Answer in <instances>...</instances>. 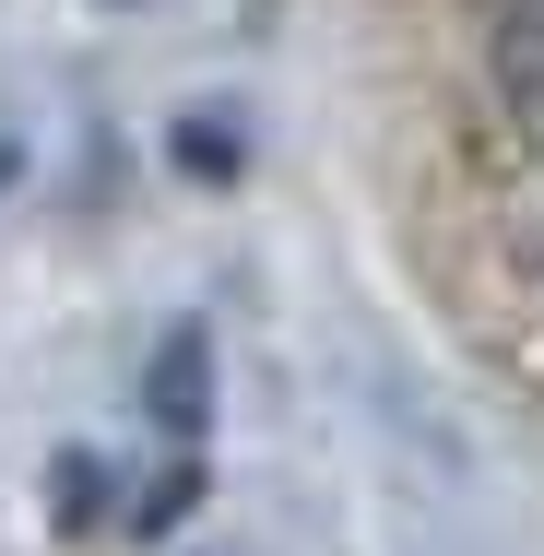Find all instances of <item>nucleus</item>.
<instances>
[{"label":"nucleus","instance_id":"nucleus-1","mask_svg":"<svg viewBox=\"0 0 544 556\" xmlns=\"http://www.w3.org/2000/svg\"><path fill=\"white\" fill-rule=\"evenodd\" d=\"M485 84H497L509 130L544 154V0H497V24H485Z\"/></svg>","mask_w":544,"mask_h":556},{"label":"nucleus","instance_id":"nucleus-2","mask_svg":"<svg viewBox=\"0 0 544 556\" xmlns=\"http://www.w3.org/2000/svg\"><path fill=\"white\" fill-rule=\"evenodd\" d=\"M154 403H166V427H178V439H202V343H190V332L166 343V367H154Z\"/></svg>","mask_w":544,"mask_h":556},{"label":"nucleus","instance_id":"nucleus-3","mask_svg":"<svg viewBox=\"0 0 544 556\" xmlns=\"http://www.w3.org/2000/svg\"><path fill=\"white\" fill-rule=\"evenodd\" d=\"M178 142H190V178H225V154H237V142H225V130H214V118H190Z\"/></svg>","mask_w":544,"mask_h":556}]
</instances>
